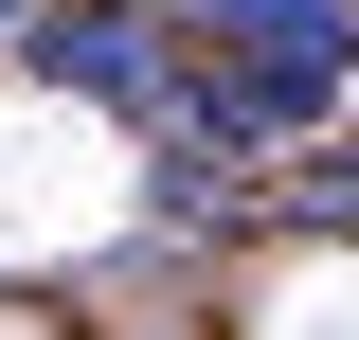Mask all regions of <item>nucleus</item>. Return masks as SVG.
<instances>
[{
    "label": "nucleus",
    "mask_w": 359,
    "mask_h": 340,
    "mask_svg": "<svg viewBox=\"0 0 359 340\" xmlns=\"http://www.w3.org/2000/svg\"><path fill=\"white\" fill-rule=\"evenodd\" d=\"M216 54H233V126L287 143V126L341 108V72H359V0H216Z\"/></svg>",
    "instance_id": "nucleus-1"
},
{
    "label": "nucleus",
    "mask_w": 359,
    "mask_h": 340,
    "mask_svg": "<svg viewBox=\"0 0 359 340\" xmlns=\"http://www.w3.org/2000/svg\"><path fill=\"white\" fill-rule=\"evenodd\" d=\"M18 54H36L54 90H90V108H162V90H180V54H162V18H126V0H90V18H36Z\"/></svg>",
    "instance_id": "nucleus-2"
},
{
    "label": "nucleus",
    "mask_w": 359,
    "mask_h": 340,
    "mask_svg": "<svg viewBox=\"0 0 359 340\" xmlns=\"http://www.w3.org/2000/svg\"><path fill=\"white\" fill-rule=\"evenodd\" d=\"M0 18H36V0H0Z\"/></svg>",
    "instance_id": "nucleus-3"
}]
</instances>
